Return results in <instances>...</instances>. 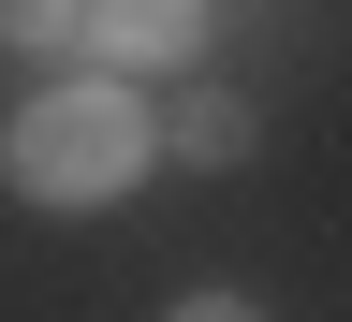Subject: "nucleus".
<instances>
[{"label":"nucleus","mask_w":352,"mask_h":322,"mask_svg":"<svg viewBox=\"0 0 352 322\" xmlns=\"http://www.w3.org/2000/svg\"><path fill=\"white\" fill-rule=\"evenodd\" d=\"M176 322H264V308H235V293H191V308H176Z\"/></svg>","instance_id":"nucleus-5"},{"label":"nucleus","mask_w":352,"mask_h":322,"mask_svg":"<svg viewBox=\"0 0 352 322\" xmlns=\"http://www.w3.org/2000/svg\"><path fill=\"white\" fill-rule=\"evenodd\" d=\"M132 176H147V103H132V73L30 88L15 132H0V191L15 205H118Z\"/></svg>","instance_id":"nucleus-1"},{"label":"nucleus","mask_w":352,"mask_h":322,"mask_svg":"<svg viewBox=\"0 0 352 322\" xmlns=\"http://www.w3.org/2000/svg\"><path fill=\"white\" fill-rule=\"evenodd\" d=\"M74 44L103 73H176L206 44V0H74Z\"/></svg>","instance_id":"nucleus-2"},{"label":"nucleus","mask_w":352,"mask_h":322,"mask_svg":"<svg viewBox=\"0 0 352 322\" xmlns=\"http://www.w3.org/2000/svg\"><path fill=\"white\" fill-rule=\"evenodd\" d=\"M162 147H176V161H206V176H220V161H250V103H235V88H191V103L162 117Z\"/></svg>","instance_id":"nucleus-3"},{"label":"nucleus","mask_w":352,"mask_h":322,"mask_svg":"<svg viewBox=\"0 0 352 322\" xmlns=\"http://www.w3.org/2000/svg\"><path fill=\"white\" fill-rule=\"evenodd\" d=\"M0 44L44 59V44H74V0H0Z\"/></svg>","instance_id":"nucleus-4"}]
</instances>
